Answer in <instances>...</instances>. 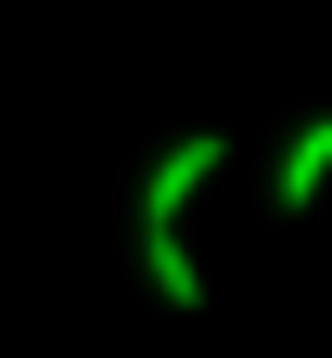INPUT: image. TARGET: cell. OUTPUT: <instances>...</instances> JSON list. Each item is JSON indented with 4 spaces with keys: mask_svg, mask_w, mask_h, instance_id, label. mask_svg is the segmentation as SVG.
I'll list each match as a JSON object with an SVG mask.
<instances>
[{
    "mask_svg": "<svg viewBox=\"0 0 332 358\" xmlns=\"http://www.w3.org/2000/svg\"><path fill=\"white\" fill-rule=\"evenodd\" d=\"M140 282H154L166 307H205V268H192V243H179V231H140Z\"/></svg>",
    "mask_w": 332,
    "mask_h": 358,
    "instance_id": "3",
    "label": "cell"
},
{
    "mask_svg": "<svg viewBox=\"0 0 332 358\" xmlns=\"http://www.w3.org/2000/svg\"><path fill=\"white\" fill-rule=\"evenodd\" d=\"M319 179H332V115H307L294 141H281V179H268V205H281V217H307V205H319Z\"/></svg>",
    "mask_w": 332,
    "mask_h": 358,
    "instance_id": "2",
    "label": "cell"
},
{
    "mask_svg": "<svg viewBox=\"0 0 332 358\" xmlns=\"http://www.w3.org/2000/svg\"><path fill=\"white\" fill-rule=\"evenodd\" d=\"M217 166H230V141H217V128H192V141H166L154 166H140V231H179V217H192V192H205Z\"/></svg>",
    "mask_w": 332,
    "mask_h": 358,
    "instance_id": "1",
    "label": "cell"
}]
</instances>
